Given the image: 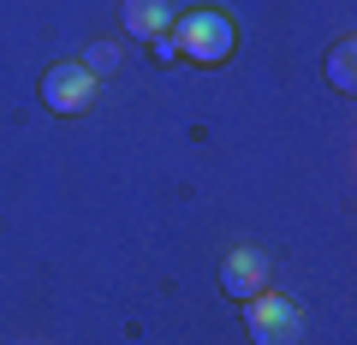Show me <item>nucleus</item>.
<instances>
[{
	"label": "nucleus",
	"instance_id": "f257e3e1",
	"mask_svg": "<svg viewBox=\"0 0 357 345\" xmlns=\"http://www.w3.org/2000/svg\"><path fill=\"white\" fill-rule=\"evenodd\" d=\"M173 48L185 54V60H197V66H220L232 48H238V30H232V18L227 13H215V6H197V13H185V18H173Z\"/></svg>",
	"mask_w": 357,
	"mask_h": 345
},
{
	"label": "nucleus",
	"instance_id": "f03ea898",
	"mask_svg": "<svg viewBox=\"0 0 357 345\" xmlns=\"http://www.w3.org/2000/svg\"><path fill=\"white\" fill-rule=\"evenodd\" d=\"M244 333H250V345H304V309L292 298L256 292L244 304Z\"/></svg>",
	"mask_w": 357,
	"mask_h": 345
},
{
	"label": "nucleus",
	"instance_id": "7ed1b4c3",
	"mask_svg": "<svg viewBox=\"0 0 357 345\" xmlns=\"http://www.w3.org/2000/svg\"><path fill=\"white\" fill-rule=\"evenodd\" d=\"M42 102L54 107V114H84L89 102H96V72H89L84 60H60L42 72Z\"/></svg>",
	"mask_w": 357,
	"mask_h": 345
},
{
	"label": "nucleus",
	"instance_id": "20e7f679",
	"mask_svg": "<svg viewBox=\"0 0 357 345\" xmlns=\"http://www.w3.org/2000/svg\"><path fill=\"white\" fill-rule=\"evenodd\" d=\"M220 292L238 298V304H250L256 292H268V256L262 250H232L220 262Z\"/></svg>",
	"mask_w": 357,
	"mask_h": 345
},
{
	"label": "nucleus",
	"instance_id": "39448f33",
	"mask_svg": "<svg viewBox=\"0 0 357 345\" xmlns=\"http://www.w3.org/2000/svg\"><path fill=\"white\" fill-rule=\"evenodd\" d=\"M119 24L137 42H155V36L173 30V6H167V0H126V6H119Z\"/></svg>",
	"mask_w": 357,
	"mask_h": 345
},
{
	"label": "nucleus",
	"instance_id": "423d86ee",
	"mask_svg": "<svg viewBox=\"0 0 357 345\" xmlns=\"http://www.w3.org/2000/svg\"><path fill=\"white\" fill-rule=\"evenodd\" d=\"M328 84H333L340 95H351V90H357V42H351V36L328 48Z\"/></svg>",
	"mask_w": 357,
	"mask_h": 345
},
{
	"label": "nucleus",
	"instance_id": "0eeeda50",
	"mask_svg": "<svg viewBox=\"0 0 357 345\" xmlns=\"http://www.w3.org/2000/svg\"><path fill=\"white\" fill-rule=\"evenodd\" d=\"M84 66H89V72H114V66H119V48H89Z\"/></svg>",
	"mask_w": 357,
	"mask_h": 345
}]
</instances>
